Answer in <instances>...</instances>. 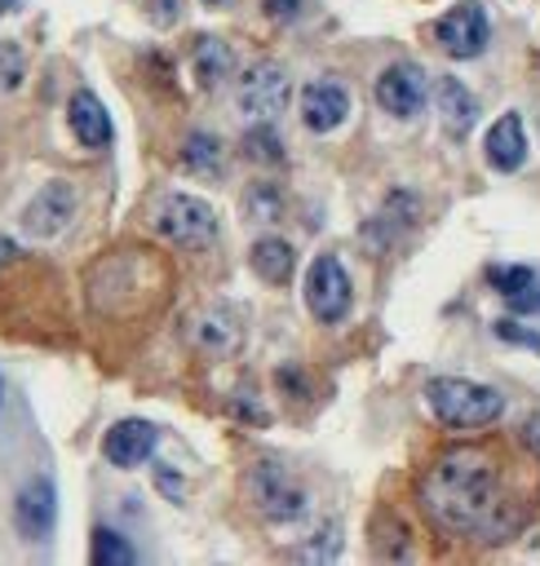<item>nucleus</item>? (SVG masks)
Wrapping results in <instances>:
<instances>
[{"label": "nucleus", "instance_id": "f257e3e1", "mask_svg": "<svg viewBox=\"0 0 540 566\" xmlns=\"http://www.w3.org/2000/svg\"><path fill=\"white\" fill-rule=\"evenodd\" d=\"M420 504L451 535L500 539L518 526L513 509L500 500L496 464L478 447H447L420 482Z\"/></svg>", "mask_w": 540, "mask_h": 566}, {"label": "nucleus", "instance_id": "f03ea898", "mask_svg": "<svg viewBox=\"0 0 540 566\" xmlns=\"http://www.w3.org/2000/svg\"><path fill=\"white\" fill-rule=\"evenodd\" d=\"M425 402L438 424L447 429H482L505 411V394L465 376H434L425 380Z\"/></svg>", "mask_w": 540, "mask_h": 566}, {"label": "nucleus", "instance_id": "7ed1b4c3", "mask_svg": "<svg viewBox=\"0 0 540 566\" xmlns=\"http://www.w3.org/2000/svg\"><path fill=\"white\" fill-rule=\"evenodd\" d=\"M155 230L177 248H208L217 239V212L212 203L173 190L155 203Z\"/></svg>", "mask_w": 540, "mask_h": 566}, {"label": "nucleus", "instance_id": "20e7f679", "mask_svg": "<svg viewBox=\"0 0 540 566\" xmlns=\"http://www.w3.org/2000/svg\"><path fill=\"white\" fill-rule=\"evenodd\" d=\"M305 305L319 323H341L354 305V287H350V274L336 256H314L310 270H305Z\"/></svg>", "mask_w": 540, "mask_h": 566}, {"label": "nucleus", "instance_id": "39448f33", "mask_svg": "<svg viewBox=\"0 0 540 566\" xmlns=\"http://www.w3.org/2000/svg\"><path fill=\"white\" fill-rule=\"evenodd\" d=\"M248 495H252L257 513L270 517V522H292V517L305 513V491H301V486L292 482V473H288L283 464H274V460L252 464V473H248Z\"/></svg>", "mask_w": 540, "mask_h": 566}, {"label": "nucleus", "instance_id": "423d86ee", "mask_svg": "<svg viewBox=\"0 0 540 566\" xmlns=\"http://www.w3.org/2000/svg\"><path fill=\"white\" fill-rule=\"evenodd\" d=\"M487 35H491V22H487V9L478 0H465L456 9H447L438 22H434V40L447 57L456 62H469L487 49Z\"/></svg>", "mask_w": 540, "mask_h": 566}, {"label": "nucleus", "instance_id": "0eeeda50", "mask_svg": "<svg viewBox=\"0 0 540 566\" xmlns=\"http://www.w3.org/2000/svg\"><path fill=\"white\" fill-rule=\"evenodd\" d=\"M235 97H239V111H243V115L270 119V115H279L283 102H288V71H283L279 62H257V66H248V71L239 75Z\"/></svg>", "mask_w": 540, "mask_h": 566}, {"label": "nucleus", "instance_id": "6e6552de", "mask_svg": "<svg viewBox=\"0 0 540 566\" xmlns=\"http://www.w3.org/2000/svg\"><path fill=\"white\" fill-rule=\"evenodd\" d=\"M376 106L394 119H412L425 106V71L416 62H394L376 75Z\"/></svg>", "mask_w": 540, "mask_h": 566}, {"label": "nucleus", "instance_id": "1a4fd4ad", "mask_svg": "<svg viewBox=\"0 0 540 566\" xmlns=\"http://www.w3.org/2000/svg\"><path fill=\"white\" fill-rule=\"evenodd\" d=\"M345 115H350L345 84H336V80H310L301 88V124L310 133H332V128L345 124Z\"/></svg>", "mask_w": 540, "mask_h": 566}, {"label": "nucleus", "instance_id": "9d476101", "mask_svg": "<svg viewBox=\"0 0 540 566\" xmlns=\"http://www.w3.org/2000/svg\"><path fill=\"white\" fill-rule=\"evenodd\" d=\"M155 442H159V429L150 420H120L115 429H106L102 451L115 469H137L155 455Z\"/></svg>", "mask_w": 540, "mask_h": 566}, {"label": "nucleus", "instance_id": "9b49d317", "mask_svg": "<svg viewBox=\"0 0 540 566\" xmlns=\"http://www.w3.org/2000/svg\"><path fill=\"white\" fill-rule=\"evenodd\" d=\"M53 522H58V491H53V482L49 478L27 482L18 491V500H13V526L27 539H44L53 531Z\"/></svg>", "mask_w": 540, "mask_h": 566}, {"label": "nucleus", "instance_id": "f8f14e48", "mask_svg": "<svg viewBox=\"0 0 540 566\" xmlns=\"http://www.w3.org/2000/svg\"><path fill=\"white\" fill-rule=\"evenodd\" d=\"M71 217H75V190L66 186V181H49L44 190H35V199L27 203V212H22V226L31 230V234H58V230H66L71 226Z\"/></svg>", "mask_w": 540, "mask_h": 566}, {"label": "nucleus", "instance_id": "ddd939ff", "mask_svg": "<svg viewBox=\"0 0 540 566\" xmlns=\"http://www.w3.org/2000/svg\"><path fill=\"white\" fill-rule=\"evenodd\" d=\"M482 150H487V164H491L496 172H518V168L527 164V128H522V115H518V111L500 115V119L487 128Z\"/></svg>", "mask_w": 540, "mask_h": 566}, {"label": "nucleus", "instance_id": "4468645a", "mask_svg": "<svg viewBox=\"0 0 540 566\" xmlns=\"http://www.w3.org/2000/svg\"><path fill=\"white\" fill-rule=\"evenodd\" d=\"M66 119H71V133H75L80 146H89V150L111 146V133H115V128H111V115H106V106L97 102V93H89V88L71 93Z\"/></svg>", "mask_w": 540, "mask_h": 566}, {"label": "nucleus", "instance_id": "2eb2a0df", "mask_svg": "<svg viewBox=\"0 0 540 566\" xmlns=\"http://www.w3.org/2000/svg\"><path fill=\"white\" fill-rule=\"evenodd\" d=\"M438 115H443L447 137H465L474 128V119H478V97L460 80L443 75V84H438Z\"/></svg>", "mask_w": 540, "mask_h": 566}, {"label": "nucleus", "instance_id": "dca6fc26", "mask_svg": "<svg viewBox=\"0 0 540 566\" xmlns=\"http://www.w3.org/2000/svg\"><path fill=\"white\" fill-rule=\"evenodd\" d=\"M487 283L513 305V310H540V283L531 265H491Z\"/></svg>", "mask_w": 540, "mask_h": 566}, {"label": "nucleus", "instance_id": "f3484780", "mask_svg": "<svg viewBox=\"0 0 540 566\" xmlns=\"http://www.w3.org/2000/svg\"><path fill=\"white\" fill-rule=\"evenodd\" d=\"M248 261H252L257 279H266V283H288V279H292V265H297L292 243H288V239H274V234L257 239L252 252H248Z\"/></svg>", "mask_w": 540, "mask_h": 566}, {"label": "nucleus", "instance_id": "a211bd4d", "mask_svg": "<svg viewBox=\"0 0 540 566\" xmlns=\"http://www.w3.org/2000/svg\"><path fill=\"white\" fill-rule=\"evenodd\" d=\"M190 66H195V75H199L204 88H217V84H226V75L235 71V57H230V49H226L217 35H204V40L195 44Z\"/></svg>", "mask_w": 540, "mask_h": 566}, {"label": "nucleus", "instance_id": "6ab92c4d", "mask_svg": "<svg viewBox=\"0 0 540 566\" xmlns=\"http://www.w3.org/2000/svg\"><path fill=\"white\" fill-rule=\"evenodd\" d=\"M195 345L208 349V354H230L239 345V323L226 310H212L195 323Z\"/></svg>", "mask_w": 540, "mask_h": 566}, {"label": "nucleus", "instance_id": "aec40b11", "mask_svg": "<svg viewBox=\"0 0 540 566\" xmlns=\"http://www.w3.org/2000/svg\"><path fill=\"white\" fill-rule=\"evenodd\" d=\"M89 562H93V566H133V562H137V553H133V544H128L120 531L97 526V531H93Z\"/></svg>", "mask_w": 540, "mask_h": 566}, {"label": "nucleus", "instance_id": "412c9836", "mask_svg": "<svg viewBox=\"0 0 540 566\" xmlns=\"http://www.w3.org/2000/svg\"><path fill=\"white\" fill-rule=\"evenodd\" d=\"M181 164L190 172H217L221 168V142L208 137V133H190L186 146H181Z\"/></svg>", "mask_w": 540, "mask_h": 566}, {"label": "nucleus", "instance_id": "4be33fe9", "mask_svg": "<svg viewBox=\"0 0 540 566\" xmlns=\"http://www.w3.org/2000/svg\"><path fill=\"white\" fill-rule=\"evenodd\" d=\"M243 212H248L252 221H274V217L283 212V199H279V190H274L270 181H257V186L243 195Z\"/></svg>", "mask_w": 540, "mask_h": 566}, {"label": "nucleus", "instance_id": "5701e85b", "mask_svg": "<svg viewBox=\"0 0 540 566\" xmlns=\"http://www.w3.org/2000/svg\"><path fill=\"white\" fill-rule=\"evenodd\" d=\"M243 150H248V159H257V164H279V159H283L279 133H274V128H266V124L248 128V137H243Z\"/></svg>", "mask_w": 540, "mask_h": 566}, {"label": "nucleus", "instance_id": "b1692460", "mask_svg": "<svg viewBox=\"0 0 540 566\" xmlns=\"http://www.w3.org/2000/svg\"><path fill=\"white\" fill-rule=\"evenodd\" d=\"M27 75V57L13 40H0V88H18Z\"/></svg>", "mask_w": 540, "mask_h": 566}, {"label": "nucleus", "instance_id": "393cba45", "mask_svg": "<svg viewBox=\"0 0 540 566\" xmlns=\"http://www.w3.org/2000/svg\"><path fill=\"white\" fill-rule=\"evenodd\" d=\"M496 336H500V340H509V345H527V349H536V354H540V332H531V327H522V323L500 318V323H496Z\"/></svg>", "mask_w": 540, "mask_h": 566}, {"label": "nucleus", "instance_id": "a878e982", "mask_svg": "<svg viewBox=\"0 0 540 566\" xmlns=\"http://www.w3.org/2000/svg\"><path fill=\"white\" fill-rule=\"evenodd\" d=\"M522 442H527V447L540 455V416H531V420H527V429H522Z\"/></svg>", "mask_w": 540, "mask_h": 566}, {"label": "nucleus", "instance_id": "bb28decb", "mask_svg": "<svg viewBox=\"0 0 540 566\" xmlns=\"http://www.w3.org/2000/svg\"><path fill=\"white\" fill-rule=\"evenodd\" d=\"M266 9H270L274 18H288V13H297V0H270Z\"/></svg>", "mask_w": 540, "mask_h": 566}, {"label": "nucleus", "instance_id": "cd10ccee", "mask_svg": "<svg viewBox=\"0 0 540 566\" xmlns=\"http://www.w3.org/2000/svg\"><path fill=\"white\" fill-rule=\"evenodd\" d=\"M13 4H18V0H0V13H4V9H13Z\"/></svg>", "mask_w": 540, "mask_h": 566}, {"label": "nucleus", "instance_id": "c85d7f7f", "mask_svg": "<svg viewBox=\"0 0 540 566\" xmlns=\"http://www.w3.org/2000/svg\"><path fill=\"white\" fill-rule=\"evenodd\" d=\"M204 4H226V0H204Z\"/></svg>", "mask_w": 540, "mask_h": 566}, {"label": "nucleus", "instance_id": "c756f323", "mask_svg": "<svg viewBox=\"0 0 540 566\" xmlns=\"http://www.w3.org/2000/svg\"><path fill=\"white\" fill-rule=\"evenodd\" d=\"M0 398H4V385H0Z\"/></svg>", "mask_w": 540, "mask_h": 566}]
</instances>
